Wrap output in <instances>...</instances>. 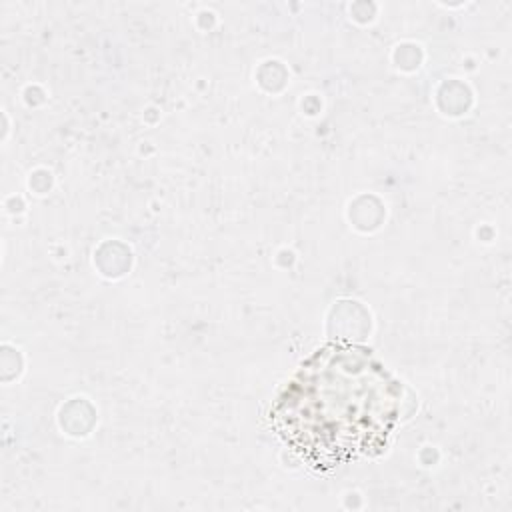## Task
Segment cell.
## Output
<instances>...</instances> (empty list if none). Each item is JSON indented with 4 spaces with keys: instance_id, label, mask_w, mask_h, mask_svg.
<instances>
[{
    "instance_id": "1",
    "label": "cell",
    "mask_w": 512,
    "mask_h": 512,
    "mask_svg": "<svg viewBox=\"0 0 512 512\" xmlns=\"http://www.w3.org/2000/svg\"><path fill=\"white\" fill-rule=\"evenodd\" d=\"M400 400V384L370 350L326 344L280 392L272 424L298 458L324 470L382 452Z\"/></svg>"
}]
</instances>
